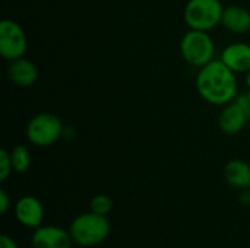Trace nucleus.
Listing matches in <instances>:
<instances>
[{
  "instance_id": "1",
  "label": "nucleus",
  "mask_w": 250,
  "mask_h": 248,
  "mask_svg": "<svg viewBox=\"0 0 250 248\" xmlns=\"http://www.w3.org/2000/svg\"><path fill=\"white\" fill-rule=\"evenodd\" d=\"M196 91L202 99L212 105H227L237 95L236 73L221 60H212L199 69L196 75Z\"/></svg>"
},
{
  "instance_id": "2",
  "label": "nucleus",
  "mask_w": 250,
  "mask_h": 248,
  "mask_svg": "<svg viewBox=\"0 0 250 248\" xmlns=\"http://www.w3.org/2000/svg\"><path fill=\"white\" fill-rule=\"evenodd\" d=\"M110 222L107 216L95 212H85L73 218L69 227L72 240L79 247H95L110 235Z\"/></svg>"
},
{
  "instance_id": "3",
  "label": "nucleus",
  "mask_w": 250,
  "mask_h": 248,
  "mask_svg": "<svg viewBox=\"0 0 250 248\" xmlns=\"http://www.w3.org/2000/svg\"><path fill=\"white\" fill-rule=\"evenodd\" d=\"M223 12V0H189L185 6L183 18L189 29L209 32L221 25Z\"/></svg>"
},
{
  "instance_id": "4",
  "label": "nucleus",
  "mask_w": 250,
  "mask_h": 248,
  "mask_svg": "<svg viewBox=\"0 0 250 248\" xmlns=\"http://www.w3.org/2000/svg\"><path fill=\"white\" fill-rule=\"evenodd\" d=\"M180 54L188 64L201 69L214 60L215 44L207 31L189 29L182 37Z\"/></svg>"
},
{
  "instance_id": "5",
  "label": "nucleus",
  "mask_w": 250,
  "mask_h": 248,
  "mask_svg": "<svg viewBox=\"0 0 250 248\" xmlns=\"http://www.w3.org/2000/svg\"><path fill=\"white\" fill-rule=\"evenodd\" d=\"M64 133L63 123L56 114L40 113L34 115L26 124V139L31 145L38 148H47L54 145Z\"/></svg>"
},
{
  "instance_id": "6",
  "label": "nucleus",
  "mask_w": 250,
  "mask_h": 248,
  "mask_svg": "<svg viewBox=\"0 0 250 248\" xmlns=\"http://www.w3.org/2000/svg\"><path fill=\"white\" fill-rule=\"evenodd\" d=\"M26 48L28 38L23 28L12 19H3L0 22V56L12 61L23 57Z\"/></svg>"
},
{
  "instance_id": "7",
  "label": "nucleus",
  "mask_w": 250,
  "mask_h": 248,
  "mask_svg": "<svg viewBox=\"0 0 250 248\" xmlns=\"http://www.w3.org/2000/svg\"><path fill=\"white\" fill-rule=\"evenodd\" d=\"M73 244L70 232L56 225H41L31 235L32 248H72Z\"/></svg>"
},
{
  "instance_id": "8",
  "label": "nucleus",
  "mask_w": 250,
  "mask_h": 248,
  "mask_svg": "<svg viewBox=\"0 0 250 248\" xmlns=\"http://www.w3.org/2000/svg\"><path fill=\"white\" fill-rule=\"evenodd\" d=\"M15 218L16 221L31 229L41 227L44 219V206L42 203L34 196H22L16 200L15 208Z\"/></svg>"
},
{
  "instance_id": "9",
  "label": "nucleus",
  "mask_w": 250,
  "mask_h": 248,
  "mask_svg": "<svg viewBox=\"0 0 250 248\" xmlns=\"http://www.w3.org/2000/svg\"><path fill=\"white\" fill-rule=\"evenodd\" d=\"M220 60L234 73H248L250 70V44L231 42L223 53Z\"/></svg>"
},
{
  "instance_id": "10",
  "label": "nucleus",
  "mask_w": 250,
  "mask_h": 248,
  "mask_svg": "<svg viewBox=\"0 0 250 248\" xmlns=\"http://www.w3.org/2000/svg\"><path fill=\"white\" fill-rule=\"evenodd\" d=\"M7 76L13 85L19 88H29L38 79V69L35 63L23 57L9 61L7 66Z\"/></svg>"
},
{
  "instance_id": "11",
  "label": "nucleus",
  "mask_w": 250,
  "mask_h": 248,
  "mask_svg": "<svg viewBox=\"0 0 250 248\" xmlns=\"http://www.w3.org/2000/svg\"><path fill=\"white\" fill-rule=\"evenodd\" d=\"M248 121L249 120L243 110L234 101H231L223 107L218 115V129L226 134H237L245 129Z\"/></svg>"
},
{
  "instance_id": "12",
  "label": "nucleus",
  "mask_w": 250,
  "mask_h": 248,
  "mask_svg": "<svg viewBox=\"0 0 250 248\" xmlns=\"http://www.w3.org/2000/svg\"><path fill=\"white\" fill-rule=\"evenodd\" d=\"M221 25L233 34L249 32L250 10L243 6H237V4L224 7L223 16H221Z\"/></svg>"
},
{
  "instance_id": "13",
  "label": "nucleus",
  "mask_w": 250,
  "mask_h": 248,
  "mask_svg": "<svg viewBox=\"0 0 250 248\" xmlns=\"http://www.w3.org/2000/svg\"><path fill=\"white\" fill-rule=\"evenodd\" d=\"M223 177L236 190L250 189V165L243 159H231L224 165Z\"/></svg>"
},
{
  "instance_id": "14",
  "label": "nucleus",
  "mask_w": 250,
  "mask_h": 248,
  "mask_svg": "<svg viewBox=\"0 0 250 248\" xmlns=\"http://www.w3.org/2000/svg\"><path fill=\"white\" fill-rule=\"evenodd\" d=\"M10 158H12V165L13 171L18 174H23L29 170L31 167V153L29 149L25 145H16L10 151Z\"/></svg>"
},
{
  "instance_id": "15",
  "label": "nucleus",
  "mask_w": 250,
  "mask_h": 248,
  "mask_svg": "<svg viewBox=\"0 0 250 248\" xmlns=\"http://www.w3.org/2000/svg\"><path fill=\"white\" fill-rule=\"evenodd\" d=\"M113 209V200L107 194H97L89 202V210L95 212L98 215L107 216Z\"/></svg>"
},
{
  "instance_id": "16",
  "label": "nucleus",
  "mask_w": 250,
  "mask_h": 248,
  "mask_svg": "<svg viewBox=\"0 0 250 248\" xmlns=\"http://www.w3.org/2000/svg\"><path fill=\"white\" fill-rule=\"evenodd\" d=\"M13 171V165H12V158H10V152L6 149L0 151V181H6L10 174Z\"/></svg>"
},
{
  "instance_id": "17",
  "label": "nucleus",
  "mask_w": 250,
  "mask_h": 248,
  "mask_svg": "<svg viewBox=\"0 0 250 248\" xmlns=\"http://www.w3.org/2000/svg\"><path fill=\"white\" fill-rule=\"evenodd\" d=\"M234 102L243 110V113L246 114L248 120L250 121V89L249 91H245V92L237 94L236 98H234Z\"/></svg>"
},
{
  "instance_id": "18",
  "label": "nucleus",
  "mask_w": 250,
  "mask_h": 248,
  "mask_svg": "<svg viewBox=\"0 0 250 248\" xmlns=\"http://www.w3.org/2000/svg\"><path fill=\"white\" fill-rule=\"evenodd\" d=\"M9 208H10V199H9V196H7V193H6V190H0V213L1 215H6L7 213V210H9Z\"/></svg>"
},
{
  "instance_id": "19",
  "label": "nucleus",
  "mask_w": 250,
  "mask_h": 248,
  "mask_svg": "<svg viewBox=\"0 0 250 248\" xmlns=\"http://www.w3.org/2000/svg\"><path fill=\"white\" fill-rule=\"evenodd\" d=\"M0 248H19V247H18L16 241H15L12 237H9V235L3 234V235H0Z\"/></svg>"
},
{
  "instance_id": "20",
  "label": "nucleus",
  "mask_w": 250,
  "mask_h": 248,
  "mask_svg": "<svg viewBox=\"0 0 250 248\" xmlns=\"http://www.w3.org/2000/svg\"><path fill=\"white\" fill-rule=\"evenodd\" d=\"M240 202H242V205H246V206H249L250 205V189H248V190H240Z\"/></svg>"
},
{
  "instance_id": "21",
  "label": "nucleus",
  "mask_w": 250,
  "mask_h": 248,
  "mask_svg": "<svg viewBox=\"0 0 250 248\" xmlns=\"http://www.w3.org/2000/svg\"><path fill=\"white\" fill-rule=\"evenodd\" d=\"M245 82H246V86L248 89H250V70L246 73V77H245Z\"/></svg>"
}]
</instances>
